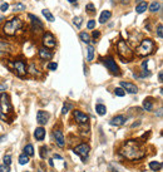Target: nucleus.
Here are the masks:
<instances>
[{"label":"nucleus","instance_id":"nucleus-1","mask_svg":"<svg viewBox=\"0 0 163 172\" xmlns=\"http://www.w3.org/2000/svg\"><path fill=\"white\" fill-rule=\"evenodd\" d=\"M119 153L128 160H138V158H141L144 156L141 146H139V143L134 140L127 141V142L124 143V146L120 148Z\"/></svg>","mask_w":163,"mask_h":172},{"label":"nucleus","instance_id":"nucleus-2","mask_svg":"<svg viewBox=\"0 0 163 172\" xmlns=\"http://www.w3.org/2000/svg\"><path fill=\"white\" fill-rule=\"evenodd\" d=\"M23 28H24L23 20L18 17H14V18H10L9 20H6L4 23L3 33L5 34L6 37H15Z\"/></svg>","mask_w":163,"mask_h":172},{"label":"nucleus","instance_id":"nucleus-3","mask_svg":"<svg viewBox=\"0 0 163 172\" xmlns=\"http://www.w3.org/2000/svg\"><path fill=\"white\" fill-rule=\"evenodd\" d=\"M117 53H118L119 59L122 60L123 63L131 62L134 57V53L132 50V48L124 39H119L118 43H117Z\"/></svg>","mask_w":163,"mask_h":172},{"label":"nucleus","instance_id":"nucleus-4","mask_svg":"<svg viewBox=\"0 0 163 172\" xmlns=\"http://www.w3.org/2000/svg\"><path fill=\"white\" fill-rule=\"evenodd\" d=\"M154 50H156V43L149 38H146L141 40V43L135 49V54L138 57H148L153 54Z\"/></svg>","mask_w":163,"mask_h":172},{"label":"nucleus","instance_id":"nucleus-5","mask_svg":"<svg viewBox=\"0 0 163 172\" xmlns=\"http://www.w3.org/2000/svg\"><path fill=\"white\" fill-rule=\"evenodd\" d=\"M13 113V106L10 103V98L6 93L0 94V118L9 120V114Z\"/></svg>","mask_w":163,"mask_h":172},{"label":"nucleus","instance_id":"nucleus-6","mask_svg":"<svg viewBox=\"0 0 163 172\" xmlns=\"http://www.w3.org/2000/svg\"><path fill=\"white\" fill-rule=\"evenodd\" d=\"M102 63L104 64L105 68H107L113 75H120V69H119L118 64H117V62L112 55L103 57V58H102Z\"/></svg>","mask_w":163,"mask_h":172},{"label":"nucleus","instance_id":"nucleus-7","mask_svg":"<svg viewBox=\"0 0 163 172\" xmlns=\"http://www.w3.org/2000/svg\"><path fill=\"white\" fill-rule=\"evenodd\" d=\"M13 69H14L15 73H17L18 77H20V78H24L25 75L28 74V68H26L25 60L21 59V58H18V59L13 60Z\"/></svg>","mask_w":163,"mask_h":172},{"label":"nucleus","instance_id":"nucleus-8","mask_svg":"<svg viewBox=\"0 0 163 172\" xmlns=\"http://www.w3.org/2000/svg\"><path fill=\"white\" fill-rule=\"evenodd\" d=\"M41 44H43L44 48L53 50V49L56 48V39L50 32H44L43 35H41Z\"/></svg>","mask_w":163,"mask_h":172},{"label":"nucleus","instance_id":"nucleus-9","mask_svg":"<svg viewBox=\"0 0 163 172\" xmlns=\"http://www.w3.org/2000/svg\"><path fill=\"white\" fill-rule=\"evenodd\" d=\"M89 151H90V146L88 143H80V144H78V146H75V148H74V152L82 158L83 162L87 161Z\"/></svg>","mask_w":163,"mask_h":172},{"label":"nucleus","instance_id":"nucleus-10","mask_svg":"<svg viewBox=\"0 0 163 172\" xmlns=\"http://www.w3.org/2000/svg\"><path fill=\"white\" fill-rule=\"evenodd\" d=\"M73 117H74V120L77 121L78 124H87L88 123V121H89L88 114L83 113L82 111H77V109L73 111Z\"/></svg>","mask_w":163,"mask_h":172},{"label":"nucleus","instance_id":"nucleus-11","mask_svg":"<svg viewBox=\"0 0 163 172\" xmlns=\"http://www.w3.org/2000/svg\"><path fill=\"white\" fill-rule=\"evenodd\" d=\"M53 55H54V53L50 49H47L44 47L39 48V50H38V57H39L40 60H50L53 58Z\"/></svg>","mask_w":163,"mask_h":172},{"label":"nucleus","instance_id":"nucleus-12","mask_svg":"<svg viewBox=\"0 0 163 172\" xmlns=\"http://www.w3.org/2000/svg\"><path fill=\"white\" fill-rule=\"evenodd\" d=\"M53 137H54V141H55V143L58 144L59 147H64L65 146V140H64V135H63V132L60 131V129H54L53 131Z\"/></svg>","mask_w":163,"mask_h":172},{"label":"nucleus","instance_id":"nucleus-13","mask_svg":"<svg viewBox=\"0 0 163 172\" xmlns=\"http://www.w3.org/2000/svg\"><path fill=\"white\" fill-rule=\"evenodd\" d=\"M120 87L124 89V92L129 94H135L138 92V87L131 82H120Z\"/></svg>","mask_w":163,"mask_h":172},{"label":"nucleus","instance_id":"nucleus-14","mask_svg":"<svg viewBox=\"0 0 163 172\" xmlns=\"http://www.w3.org/2000/svg\"><path fill=\"white\" fill-rule=\"evenodd\" d=\"M48 120H49V113L48 112H45V111H38V113H36V122L40 126L47 124Z\"/></svg>","mask_w":163,"mask_h":172},{"label":"nucleus","instance_id":"nucleus-15","mask_svg":"<svg viewBox=\"0 0 163 172\" xmlns=\"http://www.w3.org/2000/svg\"><path fill=\"white\" fill-rule=\"evenodd\" d=\"M127 118L126 116H123V114H118V116L113 117L111 121H109V124L111 126H117V127H119V126H123L124 123H126Z\"/></svg>","mask_w":163,"mask_h":172},{"label":"nucleus","instance_id":"nucleus-16","mask_svg":"<svg viewBox=\"0 0 163 172\" xmlns=\"http://www.w3.org/2000/svg\"><path fill=\"white\" fill-rule=\"evenodd\" d=\"M28 18L30 19V21H32V26H36L38 29H41L43 30L44 28V25H43V23H41V20L38 17H35L34 14H28Z\"/></svg>","mask_w":163,"mask_h":172},{"label":"nucleus","instance_id":"nucleus-17","mask_svg":"<svg viewBox=\"0 0 163 172\" xmlns=\"http://www.w3.org/2000/svg\"><path fill=\"white\" fill-rule=\"evenodd\" d=\"M112 17V11L111 10H103L99 15V23L100 24H105Z\"/></svg>","mask_w":163,"mask_h":172},{"label":"nucleus","instance_id":"nucleus-18","mask_svg":"<svg viewBox=\"0 0 163 172\" xmlns=\"http://www.w3.org/2000/svg\"><path fill=\"white\" fill-rule=\"evenodd\" d=\"M147 8H148V4H147V1H144V0H141V1L137 4V6H135V13H137V14H143L147 10Z\"/></svg>","mask_w":163,"mask_h":172},{"label":"nucleus","instance_id":"nucleus-19","mask_svg":"<svg viewBox=\"0 0 163 172\" xmlns=\"http://www.w3.org/2000/svg\"><path fill=\"white\" fill-rule=\"evenodd\" d=\"M34 137H35L36 141H43L45 137V129L43 127H38L35 131H34Z\"/></svg>","mask_w":163,"mask_h":172},{"label":"nucleus","instance_id":"nucleus-20","mask_svg":"<svg viewBox=\"0 0 163 172\" xmlns=\"http://www.w3.org/2000/svg\"><path fill=\"white\" fill-rule=\"evenodd\" d=\"M143 109L144 111H152L153 109V99L152 98H146L143 101Z\"/></svg>","mask_w":163,"mask_h":172},{"label":"nucleus","instance_id":"nucleus-21","mask_svg":"<svg viewBox=\"0 0 163 172\" xmlns=\"http://www.w3.org/2000/svg\"><path fill=\"white\" fill-rule=\"evenodd\" d=\"M28 73L32 74V75H34V77H36V75H40V72H39V69H38V67L35 66V63H32V64L29 66Z\"/></svg>","mask_w":163,"mask_h":172},{"label":"nucleus","instance_id":"nucleus-22","mask_svg":"<svg viewBox=\"0 0 163 172\" xmlns=\"http://www.w3.org/2000/svg\"><path fill=\"white\" fill-rule=\"evenodd\" d=\"M94 59V47L92 45H87V60L88 62H92Z\"/></svg>","mask_w":163,"mask_h":172},{"label":"nucleus","instance_id":"nucleus-23","mask_svg":"<svg viewBox=\"0 0 163 172\" xmlns=\"http://www.w3.org/2000/svg\"><path fill=\"white\" fill-rule=\"evenodd\" d=\"M9 50H10V45L6 41H0V55L6 54Z\"/></svg>","mask_w":163,"mask_h":172},{"label":"nucleus","instance_id":"nucleus-24","mask_svg":"<svg viewBox=\"0 0 163 172\" xmlns=\"http://www.w3.org/2000/svg\"><path fill=\"white\" fill-rule=\"evenodd\" d=\"M79 38H80V40L85 44H89L90 40H92V38H90V35L87 32H82L80 34H79Z\"/></svg>","mask_w":163,"mask_h":172},{"label":"nucleus","instance_id":"nucleus-25","mask_svg":"<svg viewBox=\"0 0 163 172\" xmlns=\"http://www.w3.org/2000/svg\"><path fill=\"white\" fill-rule=\"evenodd\" d=\"M41 14H43V17L47 19L48 21H54V15H53L50 13V10H48V9H43L41 10Z\"/></svg>","mask_w":163,"mask_h":172},{"label":"nucleus","instance_id":"nucleus-26","mask_svg":"<svg viewBox=\"0 0 163 172\" xmlns=\"http://www.w3.org/2000/svg\"><path fill=\"white\" fill-rule=\"evenodd\" d=\"M148 9H149L151 13H157V11L161 9V3H160V1H153V3L148 6Z\"/></svg>","mask_w":163,"mask_h":172},{"label":"nucleus","instance_id":"nucleus-27","mask_svg":"<svg viewBox=\"0 0 163 172\" xmlns=\"http://www.w3.org/2000/svg\"><path fill=\"white\" fill-rule=\"evenodd\" d=\"M96 111H97V113L99 114V116H104V114L107 113V108H105V106L102 104V103H98V104L96 106Z\"/></svg>","mask_w":163,"mask_h":172},{"label":"nucleus","instance_id":"nucleus-28","mask_svg":"<svg viewBox=\"0 0 163 172\" xmlns=\"http://www.w3.org/2000/svg\"><path fill=\"white\" fill-rule=\"evenodd\" d=\"M24 153L26 156H33L34 155V147H33V144H26V146L24 147Z\"/></svg>","mask_w":163,"mask_h":172},{"label":"nucleus","instance_id":"nucleus-29","mask_svg":"<svg viewBox=\"0 0 163 172\" xmlns=\"http://www.w3.org/2000/svg\"><path fill=\"white\" fill-rule=\"evenodd\" d=\"M149 167L152 171H160L162 169V163L161 162H149Z\"/></svg>","mask_w":163,"mask_h":172},{"label":"nucleus","instance_id":"nucleus-30","mask_svg":"<svg viewBox=\"0 0 163 172\" xmlns=\"http://www.w3.org/2000/svg\"><path fill=\"white\" fill-rule=\"evenodd\" d=\"M72 108H73V104L69 103V102H65L64 103V106H63V108H62V114H67Z\"/></svg>","mask_w":163,"mask_h":172},{"label":"nucleus","instance_id":"nucleus-31","mask_svg":"<svg viewBox=\"0 0 163 172\" xmlns=\"http://www.w3.org/2000/svg\"><path fill=\"white\" fill-rule=\"evenodd\" d=\"M73 24L77 26L78 29H80V28H82V24H83L82 17H74V18H73Z\"/></svg>","mask_w":163,"mask_h":172},{"label":"nucleus","instance_id":"nucleus-32","mask_svg":"<svg viewBox=\"0 0 163 172\" xmlns=\"http://www.w3.org/2000/svg\"><path fill=\"white\" fill-rule=\"evenodd\" d=\"M13 9H14V11H24V10L26 9V6H25L23 3H17V4L14 5Z\"/></svg>","mask_w":163,"mask_h":172},{"label":"nucleus","instance_id":"nucleus-33","mask_svg":"<svg viewBox=\"0 0 163 172\" xmlns=\"http://www.w3.org/2000/svg\"><path fill=\"white\" fill-rule=\"evenodd\" d=\"M85 10L88 11L89 14H94V13H96V6H94L93 3H88L85 5Z\"/></svg>","mask_w":163,"mask_h":172},{"label":"nucleus","instance_id":"nucleus-34","mask_svg":"<svg viewBox=\"0 0 163 172\" xmlns=\"http://www.w3.org/2000/svg\"><path fill=\"white\" fill-rule=\"evenodd\" d=\"M114 94L117 97H124V95H126V92H124V89L122 87H118L114 89Z\"/></svg>","mask_w":163,"mask_h":172},{"label":"nucleus","instance_id":"nucleus-35","mask_svg":"<svg viewBox=\"0 0 163 172\" xmlns=\"http://www.w3.org/2000/svg\"><path fill=\"white\" fill-rule=\"evenodd\" d=\"M28 162H29V157L25 153L21 155L20 157H19V163H20V165H26Z\"/></svg>","mask_w":163,"mask_h":172},{"label":"nucleus","instance_id":"nucleus-36","mask_svg":"<svg viewBox=\"0 0 163 172\" xmlns=\"http://www.w3.org/2000/svg\"><path fill=\"white\" fill-rule=\"evenodd\" d=\"M149 75H151V72L147 69V68H144V69L141 70V74H139L138 77L139 78H147V77H149Z\"/></svg>","mask_w":163,"mask_h":172},{"label":"nucleus","instance_id":"nucleus-37","mask_svg":"<svg viewBox=\"0 0 163 172\" xmlns=\"http://www.w3.org/2000/svg\"><path fill=\"white\" fill-rule=\"evenodd\" d=\"M157 37L160 38V39L163 38V25H162V23H160L158 26H157Z\"/></svg>","mask_w":163,"mask_h":172},{"label":"nucleus","instance_id":"nucleus-38","mask_svg":"<svg viewBox=\"0 0 163 172\" xmlns=\"http://www.w3.org/2000/svg\"><path fill=\"white\" fill-rule=\"evenodd\" d=\"M47 68H48V70H56L58 69V64H56L55 62H49Z\"/></svg>","mask_w":163,"mask_h":172},{"label":"nucleus","instance_id":"nucleus-39","mask_svg":"<svg viewBox=\"0 0 163 172\" xmlns=\"http://www.w3.org/2000/svg\"><path fill=\"white\" fill-rule=\"evenodd\" d=\"M48 147L47 146H43V147H41L40 148V157L41 158H45V157H47V155H48Z\"/></svg>","mask_w":163,"mask_h":172},{"label":"nucleus","instance_id":"nucleus-40","mask_svg":"<svg viewBox=\"0 0 163 172\" xmlns=\"http://www.w3.org/2000/svg\"><path fill=\"white\" fill-rule=\"evenodd\" d=\"M92 37H93V41L96 43L97 39H99V37H100V32H99V30H93Z\"/></svg>","mask_w":163,"mask_h":172},{"label":"nucleus","instance_id":"nucleus-41","mask_svg":"<svg viewBox=\"0 0 163 172\" xmlns=\"http://www.w3.org/2000/svg\"><path fill=\"white\" fill-rule=\"evenodd\" d=\"M94 26H96V20H93V19L87 23V28H88L89 30H93V29H94Z\"/></svg>","mask_w":163,"mask_h":172},{"label":"nucleus","instance_id":"nucleus-42","mask_svg":"<svg viewBox=\"0 0 163 172\" xmlns=\"http://www.w3.org/2000/svg\"><path fill=\"white\" fill-rule=\"evenodd\" d=\"M4 165H6V166H9L10 163H11V157H10V155H6L5 157H4Z\"/></svg>","mask_w":163,"mask_h":172},{"label":"nucleus","instance_id":"nucleus-43","mask_svg":"<svg viewBox=\"0 0 163 172\" xmlns=\"http://www.w3.org/2000/svg\"><path fill=\"white\" fill-rule=\"evenodd\" d=\"M8 9H9V4L8 3H3L1 5H0V10L1 11H6Z\"/></svg>","mask_w":163,"mask_h":172},{"label":"nucleus","instance_id":"nucleus-44","mask_svg":"<svg viewBox=\"0 0 163 172\" xmlns=\"http://www.w3.org/2000/svg\"><path fill=\"white\" fill-rule=\"evenodd\" d=\"M9 166H6V165H1L0 166V172H9Z\"/></svg>","mask_w":163,"mask_h":172},{"label":"nucleus","instance_id":"nucleus-45","mask_svg":"<svg viewBox=\"0 0 163 172\" xmlns=\"http://www.w3.org/2000/svg\"><path fill=\"white\" fill-rule=\"evenodd\" d=\"M147 66H148V60H143L142 62V69H144V68H147Z\"/></svg>","mask_w":163,"mask_h":172},{"label":"nucleus","instance_id":"nucleus-46","mask_svg":"<svg viewBox=\"0 0 163 172\" xmlns=\"http://www.w3.org/2000/svg\"><path fill=\"white\" fill-rule=\"evenodd\" d=\"M158 79H160V82L163 81V72H162V70L160 72V73H158Z\"/></svg>","mask_w":163,"mask_h":172},{"label":"nucleus","instance_id":"nucleus-47","mask_svg":"<svg viewBox=\"0 0 163 172\" xmlns=\"http://www.w3.org/2000/svg\"><path fill=\"white\" fill-rule=\"evenodd\" d=\"M112 3H113V4H119V3H123V4H124L123 0H112Z\"/></svg>","mask_w":163,"mask_h":172},{"label":"nucleus","instance_id":"nucleus-48","mask_svg":"<svg viewBox=\"0 0 163 172\" xmlns=\"http://www.w3.org/2000/svg\"><path fill=\"white\" fill-rule=\"evenodd\" d=\"M3 90H6V86H4V84L0 86V92H3Z\"/></svg>","mask_w":163,"mask_h":172},{"label":"nucleus","instance_id":"nucleus-49","mask_svg":"<svg viewBox=\"0 0 163 172\" xmlns=\"http://www.w3.org/2000/svg\"><path fill=\"white\" fill-rule=\"evenodd\" d=\"M68 3H70V4H73V5H75L77 4V0H68ZM78 5V4H77Z\"/></svg>","mask_w":163,"mask_h":172},{"label":"nucleus","instance_id":"nucleus-50","mask_svg":"<svg viewBox=\"0 0 163 172\" xmlns=\"http://www.w3.org/2000/svg\"><path fill=\"white\" fill-rule=\"evenodd\" d=\"M49 165H50L52 167H53V166H54V162H53V160H52V158H50V160H49Z\"/></svg>","mask_w":163,"mask_h":172},{"label":"nucleus","instance_id":"nucleus-51","mask_svg":"<svg viewBox=\"0 0 163 172\" xmlns=\"http://www.w3.org/2000/svg\"><path fill=\"white\" fill-rule=\"evenodd\" d=\"M1 140H4V137H0V142H1Z\"/></svg>","mask_w":163,"mask_h":172},{"label":"nucleus","instance_id":"nucleus-52","mask_svg":"<svg viewBox=\"0 0 163 172\" xmlns=\"http://www.w3.org/2000/svg\"><path fill=\"white\" fill-rule=\"evenodd\" d=\"M38 172H43V170H39V171H38Z\"/></svg>","mask_w":163,"mask_h":172},{"label":"nucleus","instance_id":"nucleus-53","mask_svg":"<svg viewBox=\"0 0 163 172\" xmlns=\"http://www.w3.org/2000/svg\"><path fill=\"white\" fill-rule=\"evenodd\" d=\"M26 172H28V171H26Z\"/></svg>","mask_w":163,"mask_h":172}]
</instances>
